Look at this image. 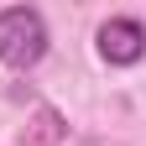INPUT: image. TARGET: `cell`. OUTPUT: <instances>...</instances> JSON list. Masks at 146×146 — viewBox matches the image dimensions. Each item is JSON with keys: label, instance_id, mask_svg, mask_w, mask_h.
Segmentation results:
<instances>
[{"label": "cell", "instance_id": "cell-2", "mask_svg": "<svg viewBox=\"0 0 146 146\" xmlns=\"http://www.w3.org/2000/svg\"><path fill=\"white\" fill-rule=\"evenodd\" d=\"M94 47H99V58L110 68H131V63L146 58V26L136 16H110L99 26V36H94Z\"/></svg>", "mask_w": 146, "mask_h": 146}, {"label": "cell", "instance_id": "cell-1", "mask_svg": "<svg viewBox=\"0 0 146 146\" xmlns=\"http://www.w3.org/2000/svg\"><path fill=\"white\" fill-rule=\"evenodd\" d=\"M47 58V21L36 5H5L0 11V63L26 73Z\"/></svg>", "mask_w": 146, "mask_h": 146}]
</instances>
